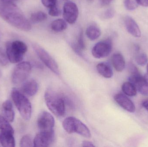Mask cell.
<instances>
[{"label": "cell", "instance_id": "cell-1", "mask_svg": "<svg viewBox=\"0 0 148 147\" xmlns=\"http://www.w3.org/2000/svg\"><path fill=\"white\" fill-rule=\"evenodd\" d=\"M0 16L9 24L24 31L31 29L30 22L14 3L0 0Z\"/></svg>", "mask_w": 148, "mask_h": 147}, {"label": "cell", "instance_id": "cell-2", "mask_svg": "<svg viewBox=\"0 0 148 147\" xmlns=\"http://www.w3.org/2000/svg\"><path fill=\"white\" fill-rule=\"evenodd\" d=\"M45 100L49 109L55 115L61 117L65 115V100L59 93L52 89H48L45 92Z\"/></svg>", "mask_w": 148, "mask_h": 147}, {"label": "cell", "instance_id": "cell-3", "mask_svg": "<svg viewBox=\"0 0 148 147\" xmlns=\"http://www.w3.org/2000/svg\"><path fill=\"white\" fill-rule=\"evenodd\" d=\"M11 97L22 117L25 120L30 119L32 113V106L29 100L18 90L13 89Z\"/></svg>", "mask_w": 148, "mask_h": 147}, {"label": "cell", "instance_id": "cell-4", "mask_svg": "<svg viewBox=\"0 0 148 147\" xmlns=\"http://www.w3.org/2000/svg\"><path fill=\"white\" fill-rule=\"evenodd\" d=\"M7 58L11 63L15 64L21 62L27 51V47L24 42L20 41L8 42L6 45Z\"/></svg>", "mask_w": 148, "mask_h": 147}, {"label": "cell", "instance_id": "cell-5", "mask_svg": "<svg viewBox=\"0 0 148 147\" xmlns=\"http://www.w3.org/2000/svg\"><path fill=\"white\" fill-rule=\"evenodd\" d=\"M62 126L69 133L78 134L86 138H90L91 134L88 128L82 121L75 117H67L62 123Z\"/></svg>", "mask_w": 148, "mask_h": 147}, {"label": "cell", "instance_id": "cell-6", "mask_svg": "<svg viewBox=\"0 0 148 147\" xmlns=\"http://www.w3.org/2000/svg\"><path fill=\"white\" fill-rule=\"evenodd\" d=\"M33 47L37 56L44 64L56 75H60V71L58 64L49 53L37 44L33 45Z\"/></svg>", "mask_w": 148, "mask_h": 147}, {"label": "cell", "instance_id": "cell-7", "mask_svg": "<svg viewBox=\"0 0 148 147\" xmlns=\"http://www.w3.org/2000/svg\"><path fill=\"white\" fill-rule=\"evenodd\" d=\"M31 66L28 62L19 63L14 69L12 75V81L14 84H19L25 81L31 72Z\"/></svg>", "mask_w": 148, "mask_h": 147}, {"label": "cell", "instance_id": "cell-8", "mask_svg": "<svg viewBox=\"0 0 148 147\" xmlns=\"http://www.w3.org/2000/svg\"><path fill=\"white\" fill-rule=\"evenodd\" d=\"M131 74L129 78L130 82L135 86L137 91L142 95L148 96V83L144 77L140 75L137 68L134 66H131Z\"/></svg>", "mask_w": 148, "mask_h": 147}, {"label": "cell", "instance_id": "cell-9", "mask_svg": "<svg viewBox=\"0 0 148 147\" xmlns=\"http://www.w3.org/2000/svg\"><path fill=\"white\" fill-rule=\"evenodd\" d=\"M112 48V41L110 39H107L95 45L92 48V54L96 58H106L110 54Z\"/></svg>", "mask_w": 148, "mask_h": 147}, {"label": "cell", "instance_id": "cell-10", "mask_svg": "<svg viewBox=\"0 0 148 147\" xmlns=\"http://www.w3.org/2000/svg\"><path fill=\"white\" fill-rule=\"evenodd\" d=\"M55 123V121L53 117L47 111L42 112L38 117L37 125L41 132L54 131Z\"/></svg>", "mask_w": 148, "mask_h": 147}, {"label": "cell", "instance_id": "cell-11", "mask_svg": "<svg viewBox=\"0 0 148 147\" xmlns=\"http://www.w3.org/2000/svg\"><path fill=\"white\" fill-rule=\"evenodd\" d=\"M78 9L75 3L66 2L63 6V16L65 21L69 24L75 23L78 16Z\"/></svg>", "mask_w": 148, "mask_h": 147}, {"label": "cell", "instance_id": "cell-12", "mask_svg": "<svg viewBox=\"0 0 148 147\" xmlns=\"http://www.w3.org/2000/svg\"><path fill=\"white\" fill-rule=\"evenodd\" d=\"M55 135L54 131L40 132L34 140V147H48L53 142Z\"/></svg>", "mask_w": 148, "mask_h": 147}, {"label": "cell", "instance_id": "cell-13", "mask_svg": "<svg viewBox=\"0 0 148 147\" xmlns=\"http://www.w3.org/2000/svg\"><path fill=\"white\" fill-rule=\"evenodd\" d=\"M114 100L123 109L130 113L135 112V105L133 102L126 95L122 93L116 94Z\"/></svg>", "mask_w": 148, "mask_h": 147}, {"label": "cell", "instance_id": "cell-14", "mask_svg": "<svg viewBox=\"0 0 148 147\" xmlns=\"http://www.w3.org/2000/svg\"><path fill=\"white\" fill-rule=\"evenodd\" d=\"M124 23L127 30L131 35L137 38L140 37L141 33L139 26L133 18L130 16H126Z\"/></svg>", "mask_w": 148, "mask_h": 147}, {"label": "cell", "instance_id": "cell-15", "mask_svg": "<svg viewBox=\"0 0 148 147\" xmlns=\"http://www.w3.org/2000/svg\"><path fill=\"white\" fill-rule=\"evenodd\" d=\"M38 88V84L36 81L33 79H29L24 83L22 87V91L28 96L31 97L37 93Z\"/></svg>", "mask_w": 148, "mask_h": 147}, {"label": "cell", "instance_id": "cell-16", "mask_svg": "<svg viewBox=\"0 0 148 147\" xmlns=\"http://www.w3.org/2000/svg\"><path fill=\"white\" fill-rule=\"evenodd\" d=\"M112 65L116 70L121 72L125 67V61L123 56L120 53H115L113 54L111 58Z\"/></svg>", "mask_w": 148, "mask_h": 147}, {"label": "cell", "instance_id": "cell-17", "mask_svg": "<svg viewBox=\"0 0 148 147\" xmlns=\"http://www.w3.org/2000/svg\"><path fill=\"white\" fill-rule=\"evenodd\" d=\"M0 144L3 147H14L15 146V141L14 134L9 133H0Z\"/></svg>", "mask_w": 148, "mask_h": 147}, {"label": "cell", "instance_id": "cell-18", "mask_svg": "<svg viewBox=\"0 0 148 147\" xmlns=\"http://www.w3.org/2000/svg\"><path fill=\"white\" fill-rule=\"evenodd\" d=\"M97 70L98 73L106 78H110L113 75V70L108 64L100 63L97 66Z\"/></svg>", "mask_w": 148, "mask_h": 147}, {"label": "cell", "instance_id": "cell-19", "mask_svg": "<svg viewBox=\"0 0 148 147\" xmlns=\"http://www.w3.org/2000/svg\"><path fill=\"white\" fill-rule=\"evenodd\" d=\"M86 34L89 39L94 41L101 36V31L96 25H91L86 29Z\"/></svg>", "mask_w": 148, "mask_h": 147}, {"label": "cell", "instance_id": "cell-20", "mask_svg": "<svg viewBox=\"0 0 148 147\" xmlns=\"http://www.w3.org/2000/svg\"><path fill=\"white\" fill-rule=\"evenodd\" d=\"M67 24L65 20L58 19L55 20L51 24V28L56 32H60L66 29Z\"/></svg>", "mask_w": 148, "mask_h": 147}, {"label": "cell", "instance_id": "cell-21", "mask_svg": "<svg viewBox=\"0 0 148 147\" xmlns=\"http://www.w3.org/2000/svg\"><path fill=\"white\" fill-rule=\"evenodd\" d=\"M122 90L128 96L134 97L137 94V90L135 86L130 82L124 83L122 86Z\"/></svg>", "mask_w": 148, "mask_h": 147}, {"label": "cell", "instance_id": "cell-22", "mask_svg": "<svg viewBox=\"0 0 148 147\" xmlns=\"http://www.w3.org/2000/svg\"><path fill=\"white\" fill-rule=\"evenodd\" d=\"M0 130L1 133L14 134V129L3 117L0 115Z\"/></svg>", "mask_w": 148, "mask_h": 147}, {"label": "cell", "instance_id": "cell-23", "mask_svg": "<svg viewBox=\"0 0 148 147\" xmlns=\"http://www.w3.org/2000/svg\"><path fill=\"white\" fill-rule=\"evenodd\" d=\"M3 117L9 122H12L14 119V112L13 106H5L2 107Z\"/></svg>", "mask_w": 148, "mask_h": 147}, {"label": "cell", "instance_id": "cell-24", "mask_svg": "<svg viewBox=\"0 0 148 147\" xmlns=\"http://www.w3.org/2000/svg\"><path fill=\"white\" fill-rule=\"evenodd\" d=\"M47 16L42 11H37L33 13L30 16V20L33 23H39L47 20Z\"/></svg>", "mask_w": 148, "mask_h": 147}, {"label": "cell", "instance_id": "cell-25", "mask_svg": "<svg viewBox=\"0 0 148 147\" xmlns=\"http://www.w3.org/2000/svg\"><path fill=\"white\" fill-rule=\"evenodd\" d=\"M20 146L28 147L34 146V140L32 137L28 135H24L20 141Z\"/></svg>", "mask_w": 148, "mask_h": 147}, {"label": "cell", "instance_id": "cell-26", "mask_svg": "<svg viewBox=\"0 0 148 147\" xmlns=\"http://www.w3.org/2000/svg\"><path fill=\"white\" fill-rule=\"evenodd\" d=\"M135 60L136 63L139 65L143 66L147 63L148 60L147 55L144 53L138 54L136 57Z\"/></svg>", "mask_w": 148, "mask_h": 147}, {"label": "cell", "instance_id": "cell-27", "mask_svg": "<svg viewBox=\"0 0 148 147\" xmlns=\"http://www.w3.org/2000/svg\"><path fill=\"white\" fill-rule=\"evenodd\" d=\"M76 44L82 51L85 49V45L84 41L83 32L82 29L79 32V35L77 37V42Z\"/></svg>", "mask_w": 148, "mask_h": 147}, {"label": "cell", "instance_id": "cell-28", "mask_svg": "<svg viewBox=\"0 0 148 147\" xmlns=\"http://www.w3.org/2000/svg\"><path fill=\"white\" fill-rule=\"evenodd\" d=\"M124 3L126 8L130 10L135 9L138 5L136 0H124Z\"/></svg>", "mask_w": 148, "mask_h": 147}, {"label": "cell", "instance_id": "cell-29", "mask_svg": "<svg viewBox=\"0 0 148 147\" xmlns=\"http://www.w3.org/2000/svg\"><path fill=\"white\" fill-rule=\"evenodd\" d=\"M49 14L52 16H58L60 15L61 11L56 5L49 8Z\"/></svg>", "mask_w": 148, "mask_h": 147}, {"label": "cell", "instance_id": "cell-30", "mask_svg": "<svg viewBox=\"0 0 148 147\" xmlns=\"http://www.w3.org/2000/svg\"><path fill=\"white\" fill-rule=\"evenodd\" d=\"M41 2L45 7L50 8L56 6L57 0H41Z\"/></svg>", "mask_w": 148, "mask_h": 147}, {"label": "cell", "instance_id": "cell-31", "mask_svg": "<svg viewBox=\"0 0 148 147\" xmlns=\"http://www.w3.org/2000/svg\"><path fill=\"white\" fill-rule=\"evenodd\" d=\"M114 10L112 8L108 9L104 12V17L106 19H110L113 18L114 16Z\"/></svg>", "mask_w": 148, "mask_h": 147}, {"label": "cell", "instance_id": "cell-32", "mask_svg": "<svg viewBox=\"0 0 148 147\" xmlns=\"http://www.w3.org/2000/svg\"><path fill=\"white\" fill-rule=\"evenodd\" d=\"M0 63L3 65H6L8 64L7 58L1 52H0Z\"/></svg>", "mask_w": 148, "mask_h": 147}, {"label": "cell", "instance_id": "cell-33", "mask_svg": "<svg viewBox=\"0 0 148 147\" xmlns=\"http://www.w3.org/2000/svg\"><path fill=\"white\" fill-rule=\"evenodd\" d=\"M137 4L143 7H148V0H136Z\"/></svg>", "mask_w": 148, "mask_h": 147}, {"label": "cell", "instance_id": "cell-34", "mask_svg": "<svg viewBox=\"0 0 148 147\" xmlns=\"http://www.w3.org/2000/svg\"><path fill=\"white\" fill-rule=\"evenodd\" d=\"M82 146L86 147H95V146L92 142L89 141H84L82 143Z\"/></svg>", "mask_w": 148, "mask_h": 147}, {"label": "cell", "instance_id": "cell-35", "mask_svg": "<svg viewBox=\"0 0 148 147\" xmlns=\"http://www.w3.org/2000/svg\"><path fill=\"white\" fill-rule=\"evenodd\" d=\"M113 0H100L101 4L102 6H107Z\"/></svg>", "mask_w": 148, "mask_h": 147}, {"label": "cell", "instance_id": "cell-36", "mask_svg": "<svg viewBox=\"0 0 148 147\" xmlns=\"http://www.w3.org/2000/svg\"><path fill=\"white\" fill-rule=\"evenodd\" d=\"M142 105L148 111V99L143 100L142 103Z\"/></svg>", "mask_w": 148, "mask_h": 147}, {"label": "cell", "instance_id": "cell-37", "mask_svg": "<svg viewBox=\"0 0 148 147\" xmlns=\"http://www.w3.org/2000/svg\"><path fill=\"white\" fill-rule=\"evenodd\" d=\"M145 79H146L147 82L148 83V63L147 65V72L146 73V75H145V77H144Z\"/></svg>", "mask_w": 148, "mask_h": 147}, {"label": "cell", "instance_id": "cell-38", "mask_svg": "<svg viewBox=\"0 0 148 147\" xmlns=\"http://www.w3.org/2000/svg\"><path fill=\"white\" fill-rule=\"evenodd\" d=\"M3 1H5L9 2L14 3L15 2L18 1V0H3Z\"/></svg>", "mask_w": 148, "mask_h": 147}]
</instances>
